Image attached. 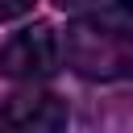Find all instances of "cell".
Here are the masks:
<instances>
[{
    "label": "cell",
    "mask_w": 133,
    "mask_h": 133,
    "mask_svg": "<svg viewBox=\"0 0 133 133\" xmlns=\"http://www.w3.org/2000/svg\"><path fill=\"white\" fill-rule=\"evenodd\" d=\"M0 133H12V129H8V108H4V104H0Z\"/></svg>",
    "instance_id": "cell-5"
},
{
    "label": "cell",
    "mask_w": 133,
    "mask_h": 133,
    "mask_svg": "<svg viewBox=\"0 0 133 133\" xmlns=\"http://www.w3.org/2000/svg\"><path fill=\"white\" fill-rule=\"evenodd\" d=\"M4 108L12 133H66V104L54 91H21Z\"/></svg>",
    "instance_id": "cell-3"
},
{
    "label": "cell",
    "mask_w": 133,
    "mask_h": 133,
    "mask_svg": "<svg viewBox=\"0 0 133 133\" xmlns=\"http://www.w3.org/2000/svg\"><path fill=\"white\" fill-rule=\"evenodd\" d=\"M62 54L83 79H125L133 75V0L100 4L66 25Z\"/></svg>",
    "instance_id": "cell-1"
},
{
    "label": "cell",
    "mask_w": 133,
    "mask_h": 133,
    "mask_svg": "<svg viewBox=\"0 0 133 133\" xmlns=\"http://www.w3.org/2000/svg\"><path fill=\"white\" fill-rule=\"evenodd\" d=\"M54 4H62V8H79V4H87V0H54Z\"/></svg>",
    "instance_id": "cell-6"
},
{
    "label": "cell",
    "mask_w": 133,
    "mask_h": 133,
    "mask_svg": "<svg viewBox=\"0 0 133 133\" xmlns=\"http://www.w3.org/2000/svg\"><path fill=\"white\" fill-rule=\"evenodd\" d=\"M33 8V0H0V21H17Z\"/></svg>",
    "instance_id": "cell-4"
},
{
    "label": "cell",
    "mask_w": 133,
    "mask_h": 133,
    "mask_svg": "<svg viewBox=\"0 0 133 133\" xmlns=\"http://www.w3.org/2000/svg\"><path fill=\"white\" fill-rule=\"evenodd\" d=\"M58 54H62L58 33L46 21H37V25L12 33L4 42V50H0V75H8V79H46V75L58 71Z\"/></svg>",
    "instance_id": "cell-2"
}]
</instances>
